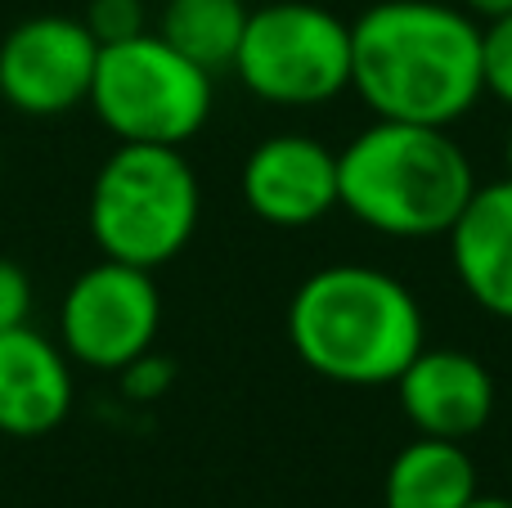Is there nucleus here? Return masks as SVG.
<instances>
[{"label": "nucleus", "mask_w": 512, "mask_h": 508, "mask_svg": "<svg viewBox=\"0 0 512 508\" xmlns=\"http://www.w3.org/2000/svg\"><path fill=\"white\" fill-rule=\"evenodd\" d=\"M212 72L167 45L158 32L99 45L90 99L117 144H189L212 117Z\"/></svg>", "instance_id": "39448f33"}, {"label": "nucleus", "mask_w": 512, "mask_h": 508, "mask_svg": "<svg viewBox=\"0 0 512 508\" xmlns=\"http://www.w3.org/2000/svg\"><path fill=\"white\" fill-rule=\"evenodd\" d=\"M391 387L418 437L468 441L495 414V378L472 351L459 347H423Z\"/></svg>", "instance_id": "9d476101"}, {"label": "nucleus", "mask_w": 512, "mask_h": 508, "mask_svg": "<svg viewBox=\"0 0 512 508\" xmlns=\"http://www.w3.org/2000/svg\"><path fill=\"white\" fill-rule=\"evenodd\" d=\"M72 360L41 329L0 333V432L18 441L50 437L72 414Z\"/></svg>", "instance_id": "9b49d317"}, {"label": "nucleus", "mask_w": 512, "mask_h": 508, "mask_svg": "<svg viewBox=\"0 0 512 508\" xmlns=\"http://www.w3.org/2000/svg\"><path fill=\"white\" fill-rule=\"evenodd\" d=\"M445 243L454 279L472 297V306L495 320H512V176L472 189Z\"/></svg>", "instance_id": "f8f14e48"}, {"label": "nucleus", "mask_w": 512, "mask_h": 508, "mask_svg": "<svg viewBox=\"0 0 512 508\" xmlns=\"http://www.w3.org/2000/svg\"><path fill=\"white\" fill-rule=\"evenodd\" d=\"M198 212L203 189L185 153L171 144H117L95 171L86 225L104 257L158 270L189 248Z\"/></svg>", "instance_id": "20e7f679"}, {"label": "nucleus", "mask_w": 512, "mask_h": 508, "mask_svg": "<svg viewBox=\"0 0 512 508\" xmlns=\"http://www.w3.org/2000/svg\"><path fill=\"white\" fill-rule=\"evenodd\" d=\"M351 90L387 122H463L486 95L481 23L445 0H378L351 23Z\"/></svg>", "instance_id": "f257e3e1"}, {"label": "nucleus", "mask_w": 512, "mask_h": 508, "mask_svg": "<svg viewBox=\"0 0 512 508\" xmlns=\"http://www.w3.org/2000/svg\"><path fill=\"white\" fill-rule=\"evenodd\" d=\"M234 77L261 104L315 108L351 90V23L315 0H274L248 14Z\"/></svg>", "instance_id": "423d86ee"}, {"label": "nucleus", "mask_w": 512, "mask_h": 508, "mask_svg": "<svg viewBox=\"0 0 512 508\" xmlns=\"http://www.w3.org/2000/svg\"><path fill=\"white\" fill-rule=\"evenodd\" d=\"M32 324V275L14 257H0V333Z\"/></svg>", "instance_id": "f3484780"}, {"label": "nucleus", "mask_w": 512, "mask_h": 508, "mask_svg": "<svg viewBox=\"0 0 512 508\" xmlns=\"http://www.w3.org/2000/svg\"><path fill=\"white\" fill-rule=\"evenodd\" d=\"M481 81L490 99L512 108V14L481 27Z\"/></svg>", "instance_id": "2eb2a0df"}, {"label": "nucleus", "mask_w": 512, "mask_h": 508, "mask_svg": "<svg viewBox=\"0 0 512 508\" xmlns=\"http://www.w3.org/2000/svg\"><path fill=\"white\" fill-rule=\"evenodd\" d=\"M288 342L310 374L342 387H387L427 347V320L391 270L337 261L297 284Z\"/></svg>", "instance_id": "f03ea898"}, {"label": "nucleus", "mask_w": 512, "mask_h": 508, "mask_svg": "<svg viewBox=\"0 0 512 508\" xmlns=\"http://www.w3.org/2000/svg\"><path fill=\"white\" fill-rule=\"evenodd\" d=\"M99 41L81 18L36 14L0 36V99L23 117H63L90 99Z\"/></svg>", "instance_id": "6e6552de"}, {"label": "nucleus", "mask_w": 512, "mask_h": 508, "mask_svg": "<svg viewBox=\"0 0 512 508\" xmlns=\"http://www.w3.org/2000/svg\"><path fill=\"white\" fill-rule=\"evenodd\" d=\"M504 167H508V176H512V126H508V135H504Z\"/></svg>", "instance_id": "412c9836"}, {"label": "nucleus", "mask_w": 512, "mask_h": 508, "mask_svg": "<svg viewBox=\"0 0 512 508\" xmlns=\"http://www.w3.org/2000/svg\"><path fill=\"white\" fill-rule=\"evenodd\" d=\"M248 14L252 9L243 0H167L158 14V36L216 77L234 68Z\"/></svg>", "instance_id": "4468645a"}, {"label": "nucleus", "mask_w": 512, "mask_h": 508, "mask_svg": "<svg viewBox=\"0 0 512 508\" xmlns=\"http://www.w3.org/2000/svg\"><path fill=\"white\" fill-rule=\"evenodd\" d=\"M454 5H459L468 18H477L481 27L495 23V18H504V14H512V0H454Z\"/></svg>", "instance_id": "6ab92c4d"}, {"label": "nucleus", "mask_w": 512, "mask_h": 508, "mask_svg": "<svg viewBox=\"0 0 512 508\" xmlns=\"http://www.w3.org/2000/svg\"><path fill=\"white\" fill-rule=\"evenodd\" d=\"M477 189L450 126L373 117L337 149V207L382 239H445Z\"/></svg>", "instance_id": "7ed1b4c3"}, {"label": "nucleus", "mask_w": 512, "mask_h": 508, "mask_svg": "<svg viewBox=\"0 0 512 508\" xmlns=\"http://www.w3.org/2000/svg\"><path fill=\"white\" fill-rule=\"evenodd\" d=\"M162 329V297L153 270L126 261H95L72 279L59 306V347L72 365L122 374L131 360L153 351Z\"/></svg>", "instance_id": "0eeeda50"}, {"label": "nucleus", "mask_w": 512, "mask_h": 508, "mask_svg": "<svg viewBox=\"0 0 512 508\" xmlns=\"http://www.w3.org/2000/svg\"><path fill=\"white\" fill-rule=\"evenodd\" d=\"M171 378H176V365L153 356V351H144L140 360H131V365L122 369V387H126V396H135V401H158V396L171 387Z\"/></svg>", "instance_id": "a211bd4d"}, {"label": "nucleus", "mask_w": 512, "mask_h": 508, "mask_svg": "<svg viewBox=\"0 0 512 508\" xmlns=\"http://www.w3.org/2000/svg\"><path fill=\"white\" fill-rule=\"evenodd\" d=\"M477 495L481 482L468 446L445 437H414L396 450L382 477L387 508H468Z\"/></svg>", "instance_id": "ddd939ff"}, {"label": "nucleus", "mask_w": 512, "mask_h": 508, "mask_svg": "<svg viewBox=\"0 0 512 508\" xmlns=\"http://www.w3.org/2000/svg\"><path fill=\"white\" fill-rule=\"evenodd\" d=\"M243 203L274 230H306L337 207V149L301 131L265 135L243 162Z\"/></svg>", "instance_id": "1a4fd4ad"}, {"label": "nucleus", "mask_w": 512, "mask_h": 508, "mask_svg": "<svg viewBox=\"0 0 512 508\" xmlns=\"http://www.w3.org/2000/svg\"><path fill=\"white\" fill-rule=\"evenodd\" d=\"M81 23L90 27V36H95L99 45L131 41V36L149 32V27H144V5L140 0H90Z\"/></svg>", "instance_id": "dca6fc26"}, {"label": "nucleus", "mask_w": 512, "mask_h": 508, "mask_svg": "<svg viewBox=\"0 0 512 508\" xmlns=\"http://www.w3.org/2000/svg\"><path fill=\"white\" fill-rule=\"evenodd\" d=\"M468 508H512V500H499V495H477Z\"/></svg>", "instance_id": "aec40b11"}]
</instances>
